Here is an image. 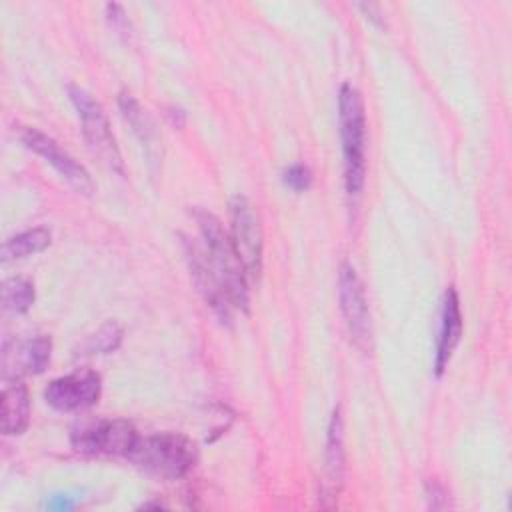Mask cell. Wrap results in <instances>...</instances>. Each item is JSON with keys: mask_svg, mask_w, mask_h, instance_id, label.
Segmentation results:
<instances>
[{"mask_svg": "<svg viewBox=\"0 0 512 512\" xmlns=\"http://www.w3.org/2000/svg\"><path fill=\"white\" fill-rule=\"evenodd\" d=\"M192 218L198 226L202 238V252L212 268L214 276L222 284L230 304L240 310H248V276L234 250L230 234L224 230L222 222L208 210L194 208Z\"/></svg>", "mask_w": 512, "mask_h": 512, "instance_id": "6da1fadb", "label": "cell"}, {"mask_svg": "<svg viewBox=\"0 0 512 512\" xmlns=\"http://www.w3.org/2000/svg\"><path fill=\"white\" fill-rule=\"evenodd\" d=\"M338 122L346 192L358 196L366 178V112L360 90L350 82H344L338 92Z\"/></svg>", "mask_w": 512, "mask_h": 512, "instance_id": "7a4b0ae2", "label": "cell"}, {"mask_svg": "<svg viewBox=\"0 0 512 512\" xmlns=\"http://www.w3.org/2000/svg\"><path fill=\"white\" fill-rule=\"evenodd\" d=\"M126 458L154 476L178 480L192 470L198 450L196 444L184 434L160 432L144 438L138 436Z\"/></svg>", "mask_w": 512, "mask_h": 512, "instance_id": "3957f363", "label": "cell"}, {"mask_svg": "<svg viewBox=\"0 0 512 512\" xmlns=\"http://www.w3.org/2000/svg\"><path fill=\"white\" fill-rule=\"evenodd\" d=\"M68 96L78 112L80 124H82V134L84 140L90 148V152L112 172L124 174V160L120 154V148L116 144V138L112 134L108 116L98 100L84 88L70 84L68 86Z\"/></svg>", "mask_w": 512, "mask_h": 512, "instance_id": "277c9868", "label": "cell"}, {"mask_svg": "<svg viewBox=\"0 0 512 512\" xmlns=\"http://www.w3.org/2000/svg\"><path fill=\"white\" fill-rule=\"evenodd\" d=\"M230 238L244 266L248 280L258 282L264 262V232L256 206L246 196H232L230 204Z\"/></svg>", "mask_w": 512, "mask_h": 512, "instance_id": "5b68a950", "label": "cell"}, {"mask_svg": "<svg viewBox=\"0 0 512 512\" xmlns=\"http://www.w3.org/2000/svg\"><path fill=\"white\" fill-rule=\"evenodd\" d=\"M338 300L352 342L368 352L372 348V318L364 284L356 268L344 262L338 270Z\"/></svg>", "mask_w": 512, "mask_h": 512, "instance_id": "8992f818", "label": "cell"}, {"mask_svg": "<svg viewBox=\"0 0 512 512\" xmlns=\"http://www.w3.org/2000/svg\"><path fill=\"white\" fill-rule=\"evenodd\" d=\"M136 440L138 432L134 424L124 418L98 420L94 424L74 430L70 436V442L78 452L112 456H128Z\"/></svg>", "mask_w": 512, "mask_h": 512, "instance_id": "52a82bcc", "label": "cell"}, {"mask_svg": "<svg viewBox=\"0 0 512 512\" xmlns=\"http://www.w3.org/2000/svg\"><path fill=\"white\" fill-rule=\"evenodd\" d=\"M18 136L28 150L42 156L76 192H80L84 196L94 194L96 186L90 178V172L74 156H70L54 138L46 136L44 132H40L38 128H32V126L20 128Z\"/></svg>", "mask_w": 512, "mask_h": 512, "instance_id": "ba28073f", "label": "cell"}, {"mask_svg": "<svg viewBox=\"0 0 512 512\" xmlns=\"http://www.w3.org/2000/svg\"><path fill=\"white\" fill-rule=\"evenodd\" d=\"M102 378L94 370L72 372L48 382L44 390V400L48 406L60 412H74L90 408L100 400Z\"/></svg>", "mask_w": 512, "mask_h": 512, "instance_id": "9c48e42d", "label": "cell"}, {"mask_svg": "<svg viewBox=\"0 0 512 512\" xmlns=\"http://www.w3.org/2000/svg\"><path fill=\"white\" fill-rule=\"evenodd\" d=\"M440 334H438V344H436V358H434V370L440 376L458 342L462 336V328H464V320H462V310H460V298L458 292L454 290V286H450L444 292V300H442V316H440Z\"/></svg>", "mask_w": 512, "mask_h": 512, "instance_id": "30bf717a", "label": "cell"}, {"mask_svg": "<svg viewBox=\"0 0 512 512\" xmlns=\"http://www.w3.org/2000/svg\"><path fill=\"white\" fill-rule=\"evenodd\" d=\"M118 106L124 120L132 126V132L140 140L148 162L158 166L162 160V138L156 130L154 120L148 116V112L140 106V102L130 92H122L118 96Z\"/></svg>", "mask_w": 512, "mask_h": 512, "instance_id": "8fae6325", "label": "cell"}, {"mask_svg": "<svg viewBox=\"0 0 512 512\" xmlns=\"http://www.w3.org/2000/svg\"><path fill=\"white\" fill-rule=\"evenodd\" d=\"M0 426L6 436L22 434L30 422V396L26 384L16 378L8 382L2 390V410H0Z\"/></svg>", "mask_w": 512, "mask_h": 512, "instance_id": "7c38bea8", "label": "cell"}, {"mask_svg": "<svg viewBox=\"0 0 512 512\" xmlns=\"http://www.w3.org/2000/svg\"><path fill=\"white\" fill-rule=\"evenodd\" d=\"M344 422L340 416V410L336 408L330 416L328 432H326V450H324V468L330 486L336 490V486L344 480Z\"/></svg>", "mask_w": 512, "mask_h": 512, "instance_id": "4fadbf2b", "label": "cell"}, {"mask_svg": "<svg viewBox=\"0 0 512 512\" xmlns=\"http://www.w3.org/2000/svg\"><path fill=\"white\" fill-rule=\"evenodd\" d=\"M50 240H52V234L44 226L20 232V234L8 238L2 244V258L4 260H18V258L38 254V252H42L50 246Z\"/></svg>", "mask_w": 512, "mask_h": 512, "instance_id": "5bb4252c", "label": "cell"}, {"mask_svg": "<svg viewBox=\"0 0 512 512\" xmlns=\"http://www.w3.org/2000/svg\"><path fill=\"white\" fill-rule=\"evenodd\" d=\"M52 356V340L50 336H36L18 346V362L20 370L28 374H40L46 370Z\"/></svg>", "mask_w": 512, "mask_h": 512, "instance_id": "9a60e30c", "label": "cell"}, {"mask_svg": "<svg viewBox=\"0 0 512 512\" xmlns=\"http://www.w3.org/2000/svg\"><path fill=\"white\" fill-rule=\"evenodd\" d=\"M36 298L34 284L28 278H8L2 284V304L12 314H24L32 308Z\"/></svg>", "mask_w": 512, "mask_h": 512, "instance_id": "2e32d148", "label": "cell"}, {"mask_svg": "<svg viewBox=\"0 0 512 512\" xmlns=\"http://www.w3.org/2000/svg\"><path fill=\"white\" fill-rule=\"evenodd\" d=\"M122 342V326L114 320L102 324L94 334H90L82 344L76 356H92V354H108L114 352Z\"/></svg>", "mask_w": 512, "mask_h": 512, "instance_id": "e0dca14e", "label": "cell"}, {"mask_svg": "<svg viewBox=\"0 0 512 512\" xmlns=\"http://www.w3.org/2000/svg\"><path fill=\"white\" fill-rule=\"evenodd\" d=\"M284 182L296 190V192H304L310 188L312 182V174L304 164H292L290 168H286L284 172Z\"/></svg>", "mask_w": 512, "mask_h": 512, "instance_id": "ac0fdd59", "label": "cell"}, {"mask_svg": "<svg viewBox=\"0 0 512 512\" xmlns=\"http://www.w3.org/2000/svg\"><path fill=\"white\" fill-rule=\"evenodd\" d=\"M106 12H108L110 24H112L116 30L124 32V30L128 28V18H126V14H124V10H122L120 4H106Z\"/></svg>", "mask_w": 512, "mask_h": 512, "instance_id": "d6986e66", "label": "cell"}]
</instances>
